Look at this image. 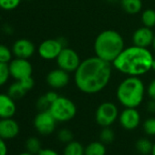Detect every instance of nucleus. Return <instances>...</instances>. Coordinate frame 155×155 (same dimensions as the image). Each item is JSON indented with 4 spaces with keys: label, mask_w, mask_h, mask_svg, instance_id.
<instances>
[{
    "label": "nucleus",
    "mask_w": 155,
    "mask_h": 155,
    "mask_svg": "<svg viewBox=\"0 0 155 155\" xmlns=\"http://www.w3.org/2000/svg\"><path fill=\"white\" fill-rule=\"evenodd\" d=\"M113 66L96 56L83 59L74 72V81L80 91L85 94H97L110 83Z\"/></svg>",
    "instance_id": "nucleus-1"
},
{
    "label": "nucleus",
    "mask_w": 155,
    "mask_h": 155,
    "mask_svg": "<svg viewBox=\"0 0 155 155\" xmlns=\"http://www.w3.org/2000/svg\"><path fill=\"white\" fill-rule=\"evenodd\" d=\"M153 58V54L147 48L132 45L122 50L112 62V66L126 76L140 77L152 68Z\"/></svg>",
    "instance_id": "nucleus-2"
},
{
    "label": "nucleus",
    "mask_w": 155,
    "mask_h": 155,
    "mask_svg": "<svg viewBox=\"0 0 155 155\" xmlns=\"http://www.w3.org/2000/svg\"><path fill=\"white\" fill-rule=\"evenodd\" d=\"M93 47L96 57L112 64L125 48V42L118 31L106 29L96 37Z\"/></svg>",
    "instance_id": "nucleus-3"
},
{
    "label": "nucleus",
    "mask_w": 155,
    "mask_h": 155,
    "mask_svg": "<svg viewBox=\"0 0 155 155\" xmlns=\"http://www.w3.org/2000/svg\"><path fill=\"white\" fill-rule=\"evenodd\" d=\"M146 89L140 77L126 76L117 87L116 97L124 108H138L143 101Z\"/></svg>",
    "instance_id": "nucleus-4"
},
{
    "label": "nucleus",
    "mask_w": 155,
    "mask_h": 155,
    "mask_svg": "<svg viewBox=\"0 0 155 155\" xmlns=\"http://www.w3.org/2000/svg\"><path fill=\"white\" fill-rule=\"evenodd\" d=\"M48 110L58 122H67L75 118L77 106L70 99L59 96L50 104Z\"/></svg>",
    "instance_id": "nucleus-5"
},
{
    "label": "nucleus",
    "mask_w": 155,
    "mask_h": 155,
    "mask_svg": "<svg viewBox=\"0 0 155 155\" xmlns=\"http://www.w3.org/2000/svg\"><path fill=\"white\" fill-rule=\"evenodd\" d=\"M117 105L110 101H104L99 105L95 112V120L101 127H110L119 118Z\"/></svg>",
    "instance_id": "nucleus-6"
},
{
    "label": "nucleus",
    "mask_w": 155,
    "mask_h": 155,
    "mask_svg": "<svg viewBox=\"0 0 155 155\" xmlns=\"http://www.w3.org/2000/svg\"><path fill=\"white\" fill-rule=\"evenodd\" d=\"M56 61L59 68H62L65 71L71 73L77 70L82 60L81 59L80 55L78 54L76 50L65 47L56 58Z\"/></svg>",
    "instance_id": "nucleus-7"
},
{
    "label": "nucleus",
    "mask_w": 155,
    "mask_h": 155,
    "mask_svg": "<svg viewBox=\"0 0 155 155\" xmlns=\"http://www.w3.org/2000/svg\"><path fill=\"white\" fill-rule=\"evenodd\" d=\"M64 48L65 42L62 38H49L40 43L38 48V53L43 59L53 60L58 58Z\"/></svg>",
    "instance_id": "nucleus-8"
},
{
    "label": "nucleus",
    "mask_w": 155,
    "mask_h": 155,
    "mask_svg": "<svg viewBox=\"0 0 155 155\" xmlns=\"http://www.w3.org/2000/svg\"><path fill=\"white\" fill-rule=\"evenodd\" d=\"M57 122L58 121L56 120V119L48 110H41L35 116L33 125L35 130L40 135L47 136L54 132L57 126Z\"/></svg>",
    "instance_id": "nucleus-9"
},
{
    "label": "nucleus",
    "mask_w": 155,
    "mask_h": 155,
    "mask_svg": "<svg viewBox=\"0 0 155 155\" xmlns=\"http://www.w3.org/2000/svg\"><path fill=\"white\" fill-rule=\"evenodd\" d=\"M10 76L16 81H21L32 76L33 67L28 59L16 58L8 63Z\"/></svg>",
    "instance_id": "nucleus-10"
},
{
    "label": "nucleus",
    "mask_w": 155,
    "mask_h": 155,
    "mask_svg": "<svg viewBox=\"0 0 155 155\" xmlns=\"http://www.w3.org/2000/svg\"><path fill=\"white\" fill-rule=\"evenodd\" d=\"M119 121L124 130H133L140 123V114L137 108H125L119 115Z\"/></svg>",
    "instance_id": "nucleus-11"
},
{
    "label": "nucleus",
    "mask_w": 155,
    "mask_h": 155,
    "mask_svg": "<svg viewBox=\"0 0 155 155\" xmlns=\"http://www.w3.org/2000/svg\"><path fill=\"white\" fill-rule=\"evenodd\" d=\"M69 74L62 68H55L47 75L46 81L48 85L54 90L65 88L69 83Z\"/></svg>",
    "instance_id": "nucleus-12"
},
{
    "label": "nucleus",
    "mask_w": 155,
    "mask_h": 155,
    "mask_svg": "<svg viewBox=\"0 0 155 155\" xmlns=\"http://www.w3.org/2000/svg\"><path fill=\"white\" fill-rule=\"evenodd\" d=\"M20 126L13 118L0 119V137L5 140H10L18 136Z\"/></svg>",
    "instance_id": "nucleus-13"
},
{
    "label": "nucleus",
    "mask_w": 155,
    "mask_h": 155,
    "mask_svg": "<svg viewBox=\"0 0 155 155\" xmlns=\"http://www.w3.org/2000/svg\"><path fill=\"white\" fill-rule=\"evenodd\" d=\"M36 51L34 43L27 38H20L15 41L12 46V52L16 58L28 59L31 58Z\"/></svg>",
    "instance_id": "nucleus-14"
},
{
    "label": "nucleus",
    "mask_w": 155,
    "mask_h": 155,
    "mask_svg": "<svg viewBox=\"0 0 155 155\" xmlns=\"http://www.w3.org/2000/svg\"><path fill=\"white\" fill-rule=\"evenodd\" d=\"M154 33L151 28L142 26L137 28L132 34V43L134 46L140 48H149L152 45Z\"/></svg>",
    "instance_id": "nucleus-15"
},
{
    "label": "nucleus",
    "mask_w": 155,
    "mask_h": 155,
    "mask_svg": "<svg viewBox=\"0 0 155 155\" xmlns=\"http://www.w3.org/2000/svg\"><path fill=\"white\" fill-rule=\"evenodd\" d=\"M17 111L15 100L8 94L0 93V119L13 118Z\"/></svg>",
    "instance_id": "nucleus-16"
},
{
    "label": "nucleus",
    "mask_w": 155,
    "mask_h": 155,
    "mask_svg": "<svg viewBox=\"0 0 155 155\" xmlns=\"http://www.w3.org/2000/svg\"><path fill=\"white\" fill-rule=\"evenodd\" d=\"M120 6L123 11L130 15H136L142 9L141 0H120Z\"/></svg>",
    "instance_id": "nucleus-17"
},
{
    "label": "nucleus",
    "mask_w": 155,
    "mask_h": 155,
    "mask_svg": "<svg viewBox=\"0 0 155 155\" xmlns=\"http://www.w3.org/2000/svg\"><path fill=\"white\" fill-rule=\"evenodd\" d=\"M106 146L103 142L92 141L85 147L84 155H106Z\"/></svg>",
    "instance_id": "nucleus-18"
},
{
    "label": "nucleus",
    "mask_w": 155,
    "mask_h": 155,
    "mask_svg": "<svg viewBox=\"0 0 155 155\" xmlns=\"http://www.w3.org/2000/svg\"><path fill=\"white\" fill-rule=\"evenodd\" d=\"M85 148L77 140H72L66 144L63 150V155H84Z\"/></svg>",
    "instance_id": "nucleus-19"
},
{
    "label": "nucleus",
    "mask_w": 155,
    "mask_h": 155,
    "mask_svg": "<svg viewBox=\"0 0 155 155\" xmlns=\"http://www.w3.org/2000/svg\"><path fill=\"white\" fill-rule=\"evenodd\" d=\"M27 92L28 91L23 88V86L21 85V83L18 81H17L16 82L11 84L8 91V94L15 101L22 99L26 95Z\"/></svg>",
    "instance_id": "nucleus-20"
},
{
    "label": "nucleus",
    "mask_w": 155,
    "mask_h": 155,
    "mask_svg": "<svg viewBox=\"0 0 155 155\" xmlns=\"http://www.w3.org/2000/svg\"><path fill=\"white\" fill-rule=\"evenodd\" d=\"M135 147L138 152H140L141 155H146V154L151 153L153 143L147 138H141L136 141Z\"/></svg>",
    "instance_id": "nucleus-21"
},
{
    "label": "nucleus",
    "mask_w": 155,
    "mask_h": 155,
    "mask_svg": "<svg viewBox=\"0 0 155 155\" xmlns=\"http://www.w3.org/2000/svg\"><path fill=\"white\" fill-rule=\"evenodd\" d=\"M141 23L144 27L152 28L155 27V10L151 8H147L141 13Z\"/></svg>",
    "instance_id": "nucleus-22"
},
{
    "label": "nucleus",
    "mask_w": 155,
    "mask_h": 155,
    "mask_svg": "<svg viewBox=\"0 0 155 155\" xmlns=\"http://www.w3.org/2000/svg\"><path fill=\"white\" fill-rule=\"evenodd\" d=\"M25 148L27 151L37 155L38 151L42 149L41 141L37 137H29L25 142Z\"/></svg>",
    "instance_id": "nucleus-23"
},
{
    "label": "nucleus",
    "mask_w": 155,
    "mask_h": 155,
    "mask_svg": "<svg viewBox=\"0 0 155 155\" xmlns=\"http://www.w3.org/2000/svg\"><path fill=\"white\" fill-rule=\"evenodd\" d=\"M115 138L114 131L110 129V127H103L100 132V140L106 144H110Z\"/></svg>",
    "instance_id": "nucleus-24"
},
{
    "label": "nucleus",
    "mask_w": 155,
    "mask_h": 155,
    "mask_svg": "<svg viewBox=\"0 0 155 155\" xmlns=\"http://www.w3.org/2000/svg\"><path fill=\"white\" fill-rule=\"evenodd\" d=\"M10 77L8 63L0 62V87L4 86L8 81Z\"/></svg>",
    "instance_id": "nucleus-25"
},
{
    "label": "nucleus",
    "mask_w": 155,
    "mask_h": 155,
    "mask_svg": "<svg viewBox=\"0 0 155 155\" xmlns=\"http://www.w3.org/2000/svg\"><path fill=\"white\" fill-rule=\"evenodd\" d=\"M57 137H58V140L60 142L65 143V144L72 141L73 139H74V135H73L72 131L70 130H68V129H66V128L61 129L60 130H58Z\"/></svg>",
    "instance_id": "nucleus-26"
},
{
    "label": "nucleus",
    "mask_w": 155,
    "mask_h": 155,
    "mask_svg": "<svg viewBox=\"0 0 155 155\" xmlns=\"http://www.w3.org/2000/svg\"><path fill=\"white\" fill-rule=\"evenodd\" d=\"M142 128H143V131L145 132V134L149 136H154L155 135V118L150 117V118L146 119L142 124Z\"/></svg>",
    "instance_id": "nucleus-27"
},
{
    "label": "nucleus",
    "mask_w": 155,
    "mask_h": 155,
    "mask_svg": "<svg viewBox=\"0 0 155 155\" xmlns=\"http://www.w3.org/2000/svg\"><path fill=\"white\" fill-rule=\"evenodd\" d=\"M12 50L7 46L0 44V62L9 63L12 60Z\"/></svg>",
    "instance_id": "nucleus-28"
},
{
    "label": "nucleus",
    "mask_w": 155,
    "mask_h": 155,
    "mask_svg": "<svg viewBox=\"0 0 155 155\" xmlns=\"http://www.w3.org/2000/svg\"><path fill=\"white\" fill-rule=\"evenodd\" d=\"M22 0H0V8L5 11H11L16 9Z\"/></svg>",
    "instance_id": "nucleus-29"
},
{
    "label": "nucleus",
    "mask_w": 155,
    "mask_h": 155,
    "mask_svg": "<svg viewBox=\"0 0 155 155\" xmlns=\"http://www.w3.org/2000/svg\"><path fill=\"white\" fill-rule=\"evenodd\" d=\"M49 107H50V103L48 102V101L47 100L45 95L41 96L38 100V101H37V108L38 109L39 111H41V110H48L49 109Z\"/></svg>",
    "instance_id": "nucleus-30"
},
{
    "label": "nucleus",
    "mask_w": 155,
    "mask_h": 155,
    "mask_svg": "<svg viewBox=\"0 0 155 155\" xmlns=\"http://www.w3.org/2000/svg\"><path fill=\"white\" fill-rule=\"evenodd\" d=\"M18 81L21 83V85L23 86V88H24L27 91H31V90L33 89L34 85H35V81H34V80H33L32 76L27 77V78H25V79H23V80H21V81Z\"/></svg>",
    "instance_id": "nucleus-31"
},
{
    "label": "nucleus",
    "mask_w": 155,
    "mask_h": 155,
    "mask_svg": "<svg viewBox=\"0 0 155 155\" xmlns=\"http://www.w3.org/2000/svg\"><path fill=\"white\" fill-rule=\"evenodd\" d=\"M147 94L150 100H155V79H153L148 85Z\"/></svg>",
    "instance_id": "nucleus-32"
},
{
    "label": "nucleus",
    "mask_w": 155,
    "mask_h": 155,
    "mask_svg": "<svg viewBox=\"0 0 155 155\" xmlns=\"http://www.w3.org/2000/svg\"><path fill=\"white\" fill-rule=\"evenodd\" d=\"M37 155H59V153L51 148H42Z\"/></svg>",
    "instance_id": "nucleus-33"
},
{
    "label": "nucleus",
    "mask_w": 155,
    "mask_h": 155,
    "mask_svg": "<svg viewBox=\"0 0 155 155\" xmlns=\"http://www.w3.org/2000/svg\"><path fill=\"white\" fill-rule=\"evenodd\" d=\"M8 147L4 139L0 137V155H8Z\"/></svg>",
    "instance_id": "nucleus-34"
},
{
    "label": "nucleus",
    "mask_w": 155,
    "mask_h": 155,
    "mask_svg": "<svg viewBox=\"0 0 155 155\" xmlns=\"http://www.w3.org/2000/svg\"><path fill=\"white\" fill-rule=\"evenodd\" d=\"M45 96H46V98H47V100L48 101V102L51 104L52 102H54L58 97H59V95L55 91H48L46 94H45Z\"/></svg>",
    "instance_id": "nucleus-35"
},
{
    "label": "nucleus",
    "mask_w": 155,
    "mask_h": 155,
    "mask_svg": "<svg viewBox=\"0 0 155 155\" xmlns=\"http://www.w3.org/2000/svg\"><path fill=\"white\" fill-rule=\"evenodd\" d=\"M147 110L150 113H155V100H150L147 104Z\"/></svg>",
    "instance_id": "nucleus-36"
},
{
    "label": "nucleus",
    "mask_w": 155,
    "mask_h": 155,
    "mask_svg": "<svg viewBox=\"0 0 155 155\" xmlns=\"http://www.w3.org/2000/svg\"><path fill=\"white\" fill-rule=\"evenodd\" d=\"M18 155H35V154H33V153H31V152H28V151H23V152H20V153H18Z\"/></svg>",
    "instance_id": "nucleus-37"
},
{
    "label": "nucleus",
    "mask_w": 155,
    "mask_h": 155,
    "mask_svg": "<svg viewBox=\"0 0 155 155\" xmlns=\"http://www.w3.org/2000/svg\"><path fill=\"white\" fill-rule=\"evenodd\" d=\"M153 50L155 51V34H154V38H153V41H152V45H151Z\"/></svg>",
    "instance_id": "nucleus-38"
},
{
    "label": "nucleus",
    "mask_w": 155,
    "mask_h": 155,
    "mask_svg": "<svg viewBox=\"0 0 155 155\" xmlns=\"http://www.w3.org/2000/svg\"><path fill=\"white\" fill-rule=\"evenodd\" d=\"M151 69L155 71V56H154V58H153V62H152V68H151Z\"/></svg>",
    "instance_id": "nucleus-39"
},
{
    "label": "nucleus",
    "mask_w": 155,
    "mask_h": 155,
    "mask_svg": "<svg viewBox=\"0 0 155 155\" xmlns=\"http://www.w3.org/2000/svg\"><path fill=\"white\" fill-rule=\"evenodd\" d=\"M151 155H155V143L153 144V148H152V150H151Z\"/></svg>",
    "instance_id": "nucleus-40"
},
{
    "label": "nucleus",
    "mask_w": 155,
    "mask_h": 155,
    "mask_svg": "<svg viewBox=\"0 0 155 155\" xmlns=\"http://www.w3.org/2000/svg\"><path fill=\"white\" fill-rule=\"evenodd\" d=\"M110 1H117V0H110Z\"/></svg>",
    "instance_id": "nucleus-41"
},
{
    "label": "nucleus",
    "mask_w": 155,
    "mask_h": 155,
    "mask_svg": "<svg viewBox=\"0 0 155 155\" xmlns=\"http://www.w3.org/2000/svg\"><path fill=\"white\" fill-rule=\"evenodd\" d=\"M146 155H150V154H146ZM150 155H151V154H150Z\"/></svg>",
    "instance_id": "nucleus-42"
}]
</instances>
